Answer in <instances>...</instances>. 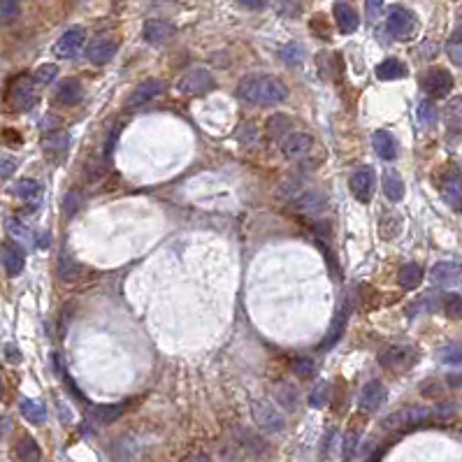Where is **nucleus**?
<instances>
[{
  "label": "nucleus",
  "instance_id": "obj_22",
  "mask_svg": "<svg viewBox=\"0 0 462 462\" xmlns=\"http://www.w3.org/2000/svg\"><path fill=\"white\" fill-rule=\"evenodd\" d=\"M56 272H59V279H61V281H66V283L81 281V279H84V277L88 274V270L84 268V265L77 263V261H72V258H68V256H61V258H59Z\"/></svg>",
  "mask_w": 462,
  "mask_h": 462
},
{
  "label": "nucleus",
  "instance_id": "obj_15",
  "mask_svg": "<svg viewBox=\"0 0 462 462\" xmlns=\"http://www.w3.org/2000/svg\"><path fill=\"white\" fill-rule=\"evenodd\" d=\"M163 91H165V81H161V79L142 81V84H137L135 88H132V93L128 98V107H140L144 103H149V100L158 98Z\"/></svg>",
  "mask_w": 462,
  "mask_h": 462
},
{
  "label": "nucleus",
  "instance_id": "obj_12",
  "mask_svg": "<svg viewBox=\"0 0 462 462\" xmlns=\"http://www.w3.org/2000/svg\"><path fill=\"white\" fill-rule=\"evenodd\" d=\"M349 316H351V307H349V300L344 297V300H341V305H339V309H337V314H334V319H332L330 330H328L325 339L321 341V346H319L321 351L330 349V346H334L341 337H344L346 323H349Z\"/></svg>",
  "mask_w": 462,
  "mask_h": 462
},
{
  "label": "nucleus",
  "instance_id": "obj_31",
  "mask_svg": "<svg viewBox=\"0 0 462 462\" xmlns=\"http://www.w3.org/2000/svg\"><path fill=\"white\" fill-rule=\"evenodd\" d=\"M397 281H400V286H402V288H407V290L419 288V286H421V281H423V270H421V265L407 263V265H404V268L400 270V274H397Z\"/></svg>",
  "mask_w": 462,
  "mask_h": 462
},
{
  "label": "nucleus",
  "instance_id": "obj_21",
  "mask_svg": "<svg viewBox=\"0 0 462 462\" xmlns=\"http://www.w3.org/2000/svg\"><path fill=\"white\" fill-rule=\"evenodd\" d=\"M81 98H84V86H81V81L74 77L63 79L59 88H56V100H59L61 105L72 107V105H77Z\"/></svg>",
  "mask_w": 462,
  "mask_h": 462
},
{
  "label": "nucleus",
  "instance_id": "obj_23",
  "mask_svg": "<svg viewBox=\"0 0 462 462\" xmlns=\"http://www.w3.org/2000/svg\"><path fill=\"white\" fill-rule=\"evenodd\" d=\"M334 21H337V26H339V30L344 35H351V33H356L358 30V23H360V19H358V14H356V10L351 8V5H346V3H337L334 5Z\"/></svg>",
  "mask_w": 462,
  "mask_h": 462
},
{
  "label": "nucleus",
  "instance_id": "obj_38",
  "mask_svg": "<svg viewBox=\"0 0 462 462\" xmlns=\"http://www.w3.org/2000/svg\"><path fill=\"white\" fill-rule=\"evenodd\" d=\"M436 119V107L430 103V100H423L419 105V121L421 125H432Z\"/></svg>",
  "mask_w": 462,
  "mask_h": 462
},
{
  "label": "nucleus",
  "instance_id": "obj_9",
  "mask_svg": "<svg viewBox=\"0 0 462 462\" xmlns=\"http://www.w3.org/2000/svg\"><path fill=\"white\" fill-rule=\"evenodd\" d=\"M312 149H314L312 135H307V132L302 130H293L286 140L281 142V154L283 158H288V161H302L305 156L312 154Z\"/></svg>",
  "mask_w": 462,
  "mask_h": 462
},
{
  "label": "nucleus",
  "instance_id": "obj_32",
  "mask_svg": "<svg viewBox=\"0 0 462 462\" xmlns=\"http://www.w3.org/2000/svg\"><path fill=\"white\" fill-rule=\"evenodd\" d=\"M19 409H21L23 419L35 423V425H42L44 421H47V407H44L42 402H35V400H21L19 404Z\"/></svg>",
  "mask_w": 462,
  "mask_h": 462
},
{
  "label": "nucleus",
  "instance_id": "obj_51",
  "mask_svg": "<svg viewBox=\"0 0 462 462\" xmlns=\"http://www.w3.org/2000/svg\"><path fill=\"white\" fill-rule=\"evenodd\" d=\"M10 230H12V235L19 237V239H23V242H26V239H30V235H28L26 230H23L21 223H12V225H10Z\"/></svg>",
  "mask_w": 462,
  "mask_h": 462
},
{
  "label": "nucleus",
  "instance_id": "obj_42",
  "mask_svg": "<svg viewBox=\"0 0 462 462\" xmlns=\"http://www.w3.org/2000/svg\"><path fill=\"white\" fill-rule=\"evenodd\" d=\"M356 448H358V432L353 430L344 439V462H349L353 455H356Z\"/></svg>",
  "mask_w": 462,
  "mask_h": 462
},
{
  "label": "nucleus",
  "instance_id": "obj_24",
  "mask_svg": "<svg viewBox=\"0 0 462 462\" xmlns=\"http://www.w3.org/2000/svg\"><path fill=\"white\" fill-rule=\"evenodd\" d=\"M172 35H174V26L168 21H158V19H154V21L144 23V40L149 44H163Z\"/></svg>",
  "mask_w": 462,
  "mask_h": 462
},
{
  "label": "nucleus",
  "instance_id": "obj_54",
  "mask_svg": "<svg viewBox=\"0 0 462 462\" xmlns=\"http://www.w3.org/2000/svg\"><path fill=\"white\" fill-rule=\"evenodd\" d=\"M455 37H460L462 40V12H460V17H458V26H455V33H453Z\"/></svg>",
  "mask_w": 462,
  "mask_h": 462
},
{
  "label": "nucleus",
  "instance_id": "obj_17",
  "mask_svg": "<svg viewBox=\"0 0 462 462\" xmlns=\"http://www.w3.org/2000/svg\"><path fill=\"white\" fill-rule=\"evenodd\" d=\"M441 195H444L446 205L455 212H462V177L458 170H451L444 177V183H441Z\"/></svg>",
  "mask_w": 462,
  "mask_h": 462
},
{
  "label": "nucleus",
  "instance_id": "obj_19",
  "mask_svg": "<svg viewBox=\"0 0 462 462\" xmlns=\"http://www.w3.org/2000/svg\"><path fill=\"white\" fill-rule=\"evenodd\" d=\"M68 147H70V137H68V132H63V130H52L42 140V149L49 161H61V158L66 156Z\"/></svg>",
  "mask_w": 462,
  "mask_h": 462
},
{
  "label": "nucleus",
  "instance_id": "obj_47",
  "mask_svg": "<svg viewBox=\"0 0 462 462\" xmlns=\"http://www.w3.org/2000/svg\"><path fill=\"white\" fill-rule=\"evenodd\" d=\"M3 353H5V360H8L10 365H19V363H21V351H19L14 344H5L3 346Z\"/></svg>",
  "mask_w": 462,
  "mask_h": 462
},
{
  "label": "nucleus",
  "instance_id": "obj_27",
  "mask_svg": "<svg viewBox=\"0 0 462 462\" xmlns=\"http://www.w3.org/2000/svg\"><path fill=\"white\" fill-rule=\"evenodd\" d=\"M372 144H374V151L383 161H392L397 156V142L388 130H376L372 135Z\"/></svg>",
  "mask_w": 462,
  "mask_h": 462
},
{
  "label": "nucleus",
  "instance_id": "obj_30",
  "mask_svg": "<svg viewBox=\"0 0 462 462\" xmlns=\"http://www.w3.org/2000/svg\"><path fill=\"white\" fill-rule=\"evenodd\" d=\"M446 128L453 137L462 135V98H455L446 107Z\"/></svg>",
  "mask_w": 462,
  "mask_h": 462
},
{
  "label": "nucleus",
  "instance_id": "obj_40",
  "mask_svg": "<svg viewBox=\"0 0 462 462\" xmlns=\"http://www.w3.org/2000/svg\"><path fill=\"white\" fill-rule=\"evenodd\" d=\"M446 54H448V59H451L455 66L458 68H462V40L460 37H451L448 40V44H446Z\"/></svg>",
  "mask_w": 462,
  "mask_h": 462
},
{
  "label": "nucleus",
  "instance_id": "obj_44",
  "mask_svg": "<svg viewBox=\"0 0 462 462\" xmlns=\"http://www.w3.org/2000/svg\"><path fill=\"white\" fill-rule=\"evenodd\" d=\"M19 14L17 0H3V23H12Z\"/></svg>",
  "mask_w": 462,
  "mask_h": 462
},
{
  "label": "nucleus",
  "instance_id": "obj_43",
  "mask_svg": "<svg viewBox=\"0 0 462 462\" xmlns=\"http://www.w3.org/2000/svg\"><path fill=\"white\" fill-rule=\"evenodd\" d=\"M293 372L297 376H312L314 374V363L309 358H300L293 363Z\"/></svg>",
  "mask_w": 462,
  "mask_h": 462
},
{
  "label": "nucleus",
  "instance_id": "obj_29",
  "mask_svg": "<svg viewBox=\"0 0 462 462\" xmlns=\"http://www.w3.org/2000/svg\"><path fill=\"white\" fill-rule=\"evenodd\" d=\"M383 193L390 202H400L404 198V181L395 170H385L383 172Z\"/></svg>",
  "mask_w": 462,
  "mask_h": 462
},
{
  "label": "nucleus",
  "instance_id": "obj_46",
  "mask_svg": "<svg viewBox=\"0 0 462 462\" xmlns=\"http://www.w3.org/2000/svg\"><path fill=\"white\" fill-rule=\"evenodd\" d=\"M381 8H383V0H365V12L367 17H370V21H374V19L381 14Z\"/></svg>",
  "mask_w": 462,
  "mask_h": 462
},
{
  "label": "nucleus",
  "instance_id": "obj_5",
  "mask_svg": "<svg viewBox=\"0 0 462 462\" xmlns=\"http://www.w3.org/2000/svg\"><path fill=\"white\" fill-rule=\"evenodd\" d=\"M423 91L432 100L446 98L453 91V74L444 70V68H430L425 77H423Z\"/></svg>",
  "mask_w": 462,
  "mask_h": 462
},
{
  "label": "nucleus",
  "instance_id": "obj_36",
  "mask_svg": "<svg viewBox=\"0 0 462 462\" xmlns=\"http://www.w3.org/2000/svg\"><path fill=\"white\" fill-rule=\"evenodd\" d=\"M56 74H59V68H56L54 63H44V66H40L35 70L33 79H35V84L47 86V84H52V81L56 79Z\"/></svg>",
  "mask_w": 462,
  "mask_h": 462
},
{
  "label": "nucleus",
  "instance_id": "obj_52",
  "mask_svg": "<svg viewBox=\"0 0 462 462\" xmlns=\"http://www.w3.org/2000/svg\"><path fill=\"white\" fill-rule=\"evenodd\" d=\"M10 132H12V130H5V142H10V144H21V137H12Z\"/></svg>",
  "mask_w": 462,
  "mask_h": 462
},
{
  "label": "nucleus",
  "instance_id": "obj_4",
  "mask_svg": "<svg viewBox=\"0 0 462 462\" xmlns=\"http://www.w3.org/2000/svg\"><path fill=\"white\" fill-rule=\"evenodd\" d=\"M430 416H432V411L425 407H409V409H400L395 411V414H390L381 425L385 430H407V428H416L421 425V423H425Z\"/></svg>",
  "mask_w": 462,
  "mask_h": 462
},
{
  "label": "nucleus",
  "instance_id": "obj_34",
  "mask_svg": "<svg viewBox=\"0 0 462 462\" xmlns=\"http://www.w3.org/2000/svg\"><path fill=\"white\" fill-rule=\"evenodd\" d=\"M123 411H125V404H103V407H96V409H93V416H96V419H98L100 423L110 425V423H114V421L121 419Z\"/></svg>",
  "mask_w": 462,
  "mask_h": 462
},
{
  "label": "nucleus",
  "instance_id": "obj_10",
  "mask_svg": "<svg viewBox=\"0 0 462 462\" xmlns=\"http://www.w3.org/2000/svg\"><path fill=\"white\" fill-rule=\"evenodd\" d=\"M84 42H86V30L79 26H72L70 30H66V33L59 37V42L54 44V54L59 56V59H74V56L81 52Z\"/></svg>",
  "mask_w": 462,
  "mask_h": 462
},
{
  "label": "nucleus",
  "instance_id": "obj_28",
  "mask_svg": "<svg viewBox=\"0 0 462 462\" xmlns=\"http://www.w3.org/2000/svg\"><path fill=\"white\" fill-rule=\"evenodd\" d=\"M14 455L19 462H40V446H37V441L33 439V436H21V439L14 444Z\"/></svg>",
  "mask_w": 462,
  "mask_h": 462
},
{
  "label": "nucleus",
  "instance_id": "obj_16",
  "mask_svg": "<svg viewBox=\"0 0 462 462\" xmlns=\"http://www.w3.org/2000/svg\"><path fill=\"white\" fill-rule=\"evenodd\" d=\"M117 49H119V44L110 40V37H96V40L86 47V59L91 63H96V66H105V63H110L114 59Z\"/></svg>",
  "mask_w": 462,
  "mask_h": 462
},
{
  "label": "nucleus",
  "instance_id": "obj_26",
  "mask_svg": "<svg viewBox=\"0 0 462 462\" xmlns=\"http://www.w3.org/2000/svg\"><path fill=\"white\" fill-rule=\"evenodd\" d=\"M265 132L270 135V140H277L281 144L290 132H293V121H290L286 114H274V117H270Z\"/></svg>",
  "mask_w": 462,
  "mask_h": 462
},
{
  "label": "nucleus",
  "instance_id": "obj_35",
  "mask_svg": "<svg viewBox=\"0 0 462 462\" xmlns=\"http://www.w3.org/2000/svg\"><path fill=\"white\" fill-rule=\"evenodd\" d=\"M281 59L286 66H300L305 61V47L300 42H290L281 49Z\"/></svg>",
  "mask_w": 462,
  "mask_h": 462
},
{
  "label": "nucleus",
  "instance_id": "obj_3",
  "mask_svg": "<svg viewBox=\"0 0 462 462\" xmlns=\"http://www.w3.org/2000/svg\"><path fill=\"white\" fill-rule=\"evenodd\" d=\"M214 86H217V81H214L212 72L205 70V68H193V70H188L179 79V84H177L181 96H191V98L205 96V93H210Z\"/></svg>",
  "mask_w": 462,
  "mask_h": 462
},
{
  "label": "nucleus",
  "instance_id": "obj_33",
  "mask_svg": "<svg viewBox=\"0 0 462 462\" xmlns=\"http://www.w3.org/2000/svg\"><path fill=\"white\" fill-rule=\"evenodd\" d=\"M14 195L19 200H26V202H35L40 200L42 195V186L35 179H19L14 186Z\"/></svg>",
  "mask_w": 462,
  "mask_h": 462
},
{
  "label": "nucleus",
  "instance_id": "obj_2",
  "mask_svg": "<svg viewBox=\"0 0 462 462\" xmlns=\"http://www.w3.org/2000/svg\"><path fill=\"white\" fill-rule=\"evenodd\" d=\"M414 363H416V349L409 344H390L379 353V365L388 372H395V374L411 370Z\"/></svg>",
  "mask_w": 462,
  "mask_h": 462
},
{
  "label": "nucleus",
  "instance_id": "obj_41",
  "mask_svg": "<svg viewBox=\"0 0 462 462\" xmlns=\"http://www.w3.org/2000/svg\"><path fill=\"white\" fill-rule=\"evenodd\" d=\"M237 137H239V142H244V144H251L253 140H258L256 125H253V123H242L237 128Z\"/></svg>",
  "mask_w": 462,
  "mask_h": 462
},
{
  "label": "nucleus",
  "instance_id": "obj_1",
  "mask_svg": "<svg viewBox=\"0 0 462 462\" xmlns=\"http://www.w3.org/2000/svg\"><path fill=\"white\" fill-rule=\"evenodd\" d=\"M237 96L249 105L272 107L288 98V86L270 74H249L237 84Z\"/></svg>",
  "mask_w": 462,
  "mask_h": 462
},
{
  "label": "nucleus",
  "instance_id": "obj_25",
  "mask_svg": "<svg viewBox=\"0 0 462 462\" xmlns=\"http://www.w3.org/2000/svg\"><path fill=\"white\" fill-rule=\"evenodd\" d=\"M409 74V68L404 66L400 59H385L376 66V77L383 81H395V79H404Z\"/></svg>",
  "mask_w": 462,
  "mask_h": 462
},
{
  "label": "nucleus",
  "instance_id": "obj_7",
  "mask_svg": "<svg viewBox=\"0 0 462 462\" xmlns=\"http://www.w3.org/2000/svg\"><path fill=\"white\" fill-rule=\"evenodd\" d=\"M251 414H253V421H256V425L263 428V430H268V432H281V430L286 428V421H283V416L265 400L253 402L251 404Z\"/></svg>",
  "mask_w": 462,
  "mask_h": 462
},
{
  "label": "nucleus",
  "instance_id": "obj_39",
  "mask_svg": "<svg viewBox=\"0 0 462 462\" xmlns=\"http://www.w3.org/2000/svg\"><path fill=\"white\" fill-rule=\"evenodd\" d=\"M328 397H330V392H328V383H319L316 385V390L309 395V404L316 407V409H321V407H325L328 404Z\"/></svg>",
  "mask_w": 462,
  "mask_h": 462
},
{
  "label": "nucleus",
  "instance_id": "obj_8",
  "mask_svg": "<svg viewBox=\"0 0 462 462\" xmlns=\"http://www.w3.org/2000/svg\"><path fill=\"white\" fill-rule=\"evenodd\" d=\"M374 183H376L374 170L360 168L351 174L349 188H351L353 198H356L358 202H363V205H367V202H372V198H374Z\"/></svg>",
  "mask_w": 462,
  "mask_h": 462
},
{
  "label": "nucleus",
  "instance_id": "obj_11",
  "mask_svg": "<svg viewBox=\"0 0 462 462\" xmlns=\"http://www.w3.org/2000/svg\"><path fill=\"white\" fill-rule=\"evenodd\" d=\"M293 207L297 212L307 214V217H319L328 210V198L319 188H307V191H300L295 195Z\"/></svg>",
  "mask_w": 462,
  "mask_h": 462
},
{
  "label": "nucleus",
  "instance_id": "obj_20",
  "mask_svg": "<svg viewBox=\"0 0 462 462\" xmlns=\"http://www.w3.org/2000/svg\"><path fill=\"white\" fill-rule=\"evenodd\" d=\"M3 265L10 277L21 274L23 265H26V253H23L21 246L14 242H5L3 244Z\"/></svg>",
  "mask_w": 462,
  "mask_h": 462
},
{
  "label": "nucleus",
  "instance_id": "obj_50",
  "mask_svg": "<svg viewBox=\"0 0 462 462\" xmlns=\"http://www.w3.org/2000/svg\"><path fill=\"white\" fill-rule=\"evenodd\" d=\"M237 3L246 10H263L268 5V0H237Z\"/></svg>",
  "mask_w": 462,
  "mask_h": 462
},
{
  "label": "nucleus",
  "instance_id": "obj_13",
  "mask_svg": "<svg viewBox=\"0 0 462 462\" xmlns=\"http://www.w3.org/2000/svg\"><path fill=\"white\" fill-rule=\"evenodd\" d=\"M35 79H28V77H21L19 81H14V86H12L10 91V100L12 105H14V110L19 112H28L30 107L35 105Z\"/></svg>",
  "mask_w": 462,
  "mask_h": 462
},
{
  "label": "nucleus",
  "instance_id": "obj_45",
  "mask_svg": "<svg viewBox=\"0 0 462 462\" xmlns=\"http://www.w3.org/2000/svg\"><path fill=\"white\" fill-rule=\"evenodd\" d=\"M441 360L448 365H462V349L460 346H451V349L441 351Z\"/></svg>",
  "mask_w": 462,
  "mask_h": 462
},
{
  "label": "nucleus",
  "instance_id": "obj_6",
  "mask_svg": "<svg viewBox=\"0 0 462 462\" xmlns=\"http://www.w3.org/2000/svg\"><path fill=\"white\" fill-rule=\"evenodd\" d=\"M385 30L395 40H407L416 30V17L404 8H390L388 19H385Z\"/></svg>",
  "mask_w": 462,
  "mask_h": 462
},
{
  "label": "nucleus",
  "instance_id": "obj_49",
  "mask_svg": "<svg viewBox=\"0 0 462 462\" xmlns=\"http://www.w3.org/2000/svg\"><path fill=\"white\" fill-rule=\"evenodd\" d=\"M0 168H3V179H10L12 172L17 170V161H14V158L3 156V161H0Z\"/></svg>",
  "mask_w": 462,
  "mask_h": 462
},
{
  "label": "nucleus",
  "instance_id": "obj_18",
  "mask_svg": "<svg viewBox=\"0 0 462 462\" xmlns=\"http://www.w3.org/2000/svg\"><path fill=\"white\" fill-rule=\"evenodd\" d=\"M385 400V385L381 381H370L360 392V400H358V407L360 411H376L379 407L383 404Z\"/></svg>",
  "mask_w": 462,
  "mask_h": 462
},
{
  "label": "nucleus",
  "instance_id": "obj_53",
  "mask_svg": "<svg viewBox=\"0 0 462 462\" xmlns=\"http://www.w3.org/2000/svg\"><path fill=\"white\" fill-rule=\"evenodd\" d=\"M183 462H210V458H207V455H191V458Z\"/></svg>",
  "mask_w": 462,
  "mask_h": 462
},
{
  "label": "nucleus",
  "instance_id": "obj_48",
  "mask_svg": "<svg viewBox=\"0 0 462 462\" xmlns=\"http://www.w3.org/2000/svg\"><path fill=\"white\" fill-rule=\"evenodd\" d=\"M77 205H79V193H68V195H66V202H63V207H66V214H68V217L77 212Z\"/></svg>",
  "mask_w": 462,
  "mask_h": 462
},
{
  "label": "nucleus",
  "instance_id": "obj_37",
  "mask_svg": "<svg viewBox=\"0 0 462 462\" xmlns=\"http://www.w3.org/2000/svg\"><path fill=\"white\" fill-rule=\"evenodd\" d=\"M444 314L451 321L462 319V295H446L444 297Z\"/></svg>",
  "mask_w": 462,
  "mask_h": 462
},
{
  "label": "nucleus",
  "instance_id": "obj_14",
  "mask_svg": "<svg viewBox=\"0 0 462 462\" xmlns=\"http://www.w3.org/2000/svg\"><path fill=\"white\" fill-rule=\"evenodd\" d=\"M430 279L434 286H453L462 279V265L455 261H441L430 270Z\"/></svg>",
  "mask_w": 462,
  "mask_h": 462
}]
</instances>
